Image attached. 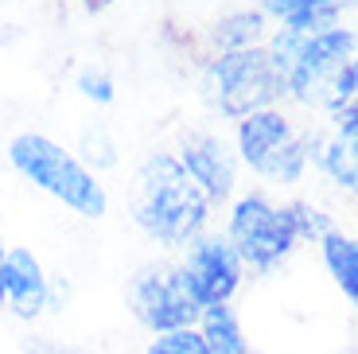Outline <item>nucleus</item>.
<instances>
[{"mask_svg": "<svg viewBox=\"0 0 358 354\" xmlns=\"http://www.w3.org/2000/svg\"><path fill=\"white\" fill-rule=\"evenodd\" d=\"M133 226L164 253H183L203 230H210V199L199 191L176 152L156 148L136 164L129 183Z\"/></svg>", "mask_w": 358, "mask_h": 354, "instance_id": "nucleus-1", "label": "nucleus"}, {"mask_svg": "<svg viewBox=\"0 0 358 354\" xmlns=\"http://www.w3.org/2000/svg\"><path fill=\"white\" fill-rule=\"evenodd\" d=\"M4 156H8L16 176H24L47 199L63 203L71 214L86 222H98L109 214V191L98 179V171H90L78 152L63 148L55 136L31 133V129L16 133L4 148Z\"/></svg>", "mask_w": 358, "mask_h": 354, "instance_id": "nucleus-2", "label": "nucleus"}, {"mask_svg": "<svg viewBox=\"0 0 358 354\" xmlns=\"http://www.w3.org/2000/svg\"><path fill=\"white\" fill-rule=\"evenodd\" d=\"M285 82L288 101L331 117L339 106L358 98V31L339 24L320 36H300L285 66Z\"/></svg>", "mask_w": 358, "mask_h": 354, "instance_id": "nucleus-3", "label": "nucleus"}, {"mask_svg": "<svg viewBox=\"0 0 358 354\" xmlns=\"http://www.w3.org/2000/svg\"><path fill=\"white\" fill-rule=\"evenodd\" d=\"M199 90H203L206 106L234 125L250 113L288 101V82L277 71V62L268 59L265 43L250 47V51L210 55L199 74Z\"/></svg>", "mask_w": 358, "mask_h": 354, "instance_id": "nucleus-4", "label": "nucleus"}, {"mask_svg": "<svg viewBox=\"0 0 358 354\" xmlns=\"http://www.w3.org/2000/svg\"><path fill=\"white\" fill-rule=\"evenodd\" d=\"M222 234L238 249L245 273L273 276L300 246L292 222V206L273 203L265 191H242L226 203V226Z\"/></svg>", "mask_w": 358, "mask_h": 354, "instance_id": "nucleus-5", "label": "nucleus"}, {"mask_svg": "<svg viewBox=\"0 0 358 354\" xmlns=\"http://www.w3.org/2000/svg\"><path fill=\"white\" fill-rule=\"evenodd\" d=\"M125 304L148 335L195 327L203 316V304L191 296L176 261H148L136 269L125 284Z\"/></svg>", "mask_w": 358, "mask_h": 354, "instance_id": "nucleus-6", "label": "nucleus"}, {"mask_svg": "<svg viewBox=\"0 0 358 354\" xmlns=\"http://www.w3.org/2000/svg\"><path fill=\"white\" fill-rule=\"evenodd\" d=\"M179 273H183V281H187L191 296H195L203 308H210V304H230L234 296H238V288H242L245 281V265L242 257H238V249L230 246V238H226L222 230H203L195 241H191L183 253H179Z\"/></svg>", "mask_w": 358, "mask_h": 354, "instance_id": "nucleus-7", "label": "nucleus"}, {"mask_svg": "<svg viewBox=\"0 0 358 354\" xmlns=\"http://www.w3.org/2000/svg\"><path fill=\"white\" fill-rule=\"evenodd\" d=\"M176 156L187 168V176L199 183V191L210 199V206H226L238 195L242 164H238L234 141H226L222 133H215V129H191V133H183Z\"/></svg>", "mask_w": 358, "mask_h": 354, "instance_id": "nucleus-8", "label": "nucleus"}, {"mask_svg": "<svg viewBox=\"0 0 358 354\" xmlns=\"http://www.w3.org/2000/svg\"><path fill=\"white\" fill-rule=\"evenodd\" d=\"M296 133H300L296 117L280 106L242 117V121L234 125V152H238V164L265 179L268 171H273V164H277V156L288 148V141H292Z\"/></svg>", "mask_w": 358, "mask_h": 354, "instance_id": "nucleus-9", "label": "nucleus"}, {"mask_svg": "<svg viewBox=\"0 0 358 354\" xmlns=\"http://www.w3.org/2000/svg\"><path fill=\"white\" fill-rule=\"evenodd\" d=\"M51 276L43 261L27 246H12L4 257V308H12L20 319H39L47 311Z\"/></svg>", "mask_w": 358, "mask_h": 354, "instance_id": "nucleus-10", "label": "nucleus"}, {"mask_svg": "<svg viewBox=\"0 0 358 354\" xmlns=\"http://www.w3.org/2000/svg\"><path fill=\"white\" fill-rule=\"evenodd\" d=\"M358 8V0H261L265 20H277L296 36H320L327 27L343 24V12Z\"/></svg>", "mask_w": 358, "mask_h": 354, "instance_id": "nucleus-11", "label": "nucleus"}, {"mask_svg": "<svg viewBox=\"0 0 358 354\" xmlns=\"http://www.w3.org/2000/svg\"><path fill=\"white\" fill-rule=\"evenodd\" d=\"M265 39H268V20L261 8H234L226 16H218L206 31V43L215 55L250 51V47H261Z\"/></svg>", "mask_w": 358, "mask_h": 354, "instance_id": "nucleus-12", "label": "nucleus"}, {"mask_svg": "<svg viewBox=\"0 0 358 354\" xmlns=\"http://www.w3.org/2000/svg\"><path fill=\"white\" fill-rule=\"evenodd\" d=\"M320 257H323V265H327V273H331V281L339 284L343 296L358 311V234H347L343 226H335L320 241Z\"/></svg>", "mask_w": 358, "mask_h": 354, "instance_id": "nucleus-13", "label": "nucleus"}, {"mask_svg": "<svg viewBox=\"0 0 358 354\" xmlns=\"http://www.w3.org/2000/svg\"><path fill=\"white\" fill-rule=\"evenodd\" d=\"M195 331L210 346V354H250V339H245L242 316L230 304H210V308H203Z\"/></svg>", "mask_w": 358, "mask_h": 354, "instance_id": "nucleus-14", "label": "nucleus"}, {"mask_svg": "<svg viewBox=\"0 0 358 354\" xmlns=\"http://www.w3.org/2000/svg\"><path fill=\"white\" fill-rule=\"evenodd\" d=\"M315 168L331 179L339 191H347V195L358 199V141L355 136H339V133L323 136Z\"/></svg>", "mask_w": 358, "mask_h": 354, "instance_id": "nucleus-15", "label": "nucleus"}, {"mask_svg": "<svg viewBox=\"0 0 358 354\" xmlns=\"http://www.w3.org/2000/svg\"><path fill=\"white\" fill-rule=\"evenodd\" d=\"M292 222H296V234H300V241H312V246H320L327 234L335 230V218L323 206L308 203V199H292Z\"/></svg>", "mask_w": 358, "mask_h": 354, "instance_id": "nucleus-16", "label": "nucleus"}, {"mask_svg": "<svg viewBox=\"0 0 358 354\" xmlns=\"http://www.w3.org/2000/svg\"><path fill=\"white\" fill-rule=\"evenodd\" d=\"M144 354H210V346L203 343L195 327H183V331H164V335H152Z\"/></svg>", "mask_w": 358, "mask_h": 354, "instance_id": "nucleus-17", "label": "nucleus"}, {"mask_svg": "<svg viewBox=\"0 0 358 354\" xmlns=\"http://www.w3.org/2000/svg\"><path fill=\"white\" fill-rule=\"evenodd\" d=\"M74 90H78L86 101H94V106H109V101L117 98L113 78H109L101 66H82V71L74 74Z\"/></svg>", "mask_w": 358, "mask_h": 354, "instance_id": "nucleus-18", "label": "nucleus"}, {"mask_svg": "<svg viewBox=\"0 0 358 354\" xmlns=\"http://www.w3.org/2000/svg\"><path fill=\"white\" fill-rule=\"evenodd\" d=\"M82 164H86L90 171L113 168V164H117V148H113V141H109L101 129H94V133L82 136Z\"/></svg>", "mask_w": 358, "mask_h": 354, "instance_id": "nucleus-19", "label": "nucleus"}, {"mask_svg": "<svg viewBox=\"0 0 358 354\" xmlns=\"http://www.w3.org/2000/svg\"><path fill=\"white\" fill-rule=\"evenodd\" d=\"M331 133L355 136V141H358V98H350L347 106H339V109L331 113Z\"/></svg>", "mask_w": 358, "mask_h": 354, "instance_id": "nucleus-20", "label": "nucleus"}, {"mask_svg": "<svg viewBox=\"0 0 358 354\" xmlns=\"http://www.w3.org/2000/svg\"><path fill=\"white\" fill-rule=\"evenodd\" d=\"M4 257H8V246L0 238V308H4Z\"/></svg>", "mask_w": 358, "mask_h": 354, "instance_id": "nucleus-21", "label": "nucleus"}]
</instances>
